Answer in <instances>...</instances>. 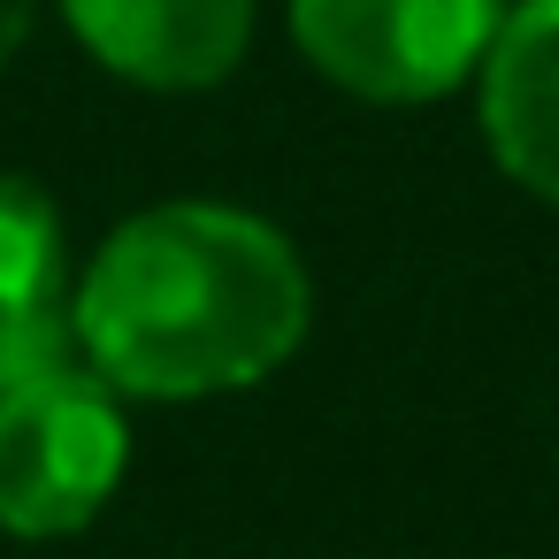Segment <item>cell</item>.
Returning <instances> with one entry per match:
<instances>
[{"instance_id":"cell-2","label":"cell","mask_w":559,"mask_h":559,"mask_svg":"<svg viewBox=\"0 0 559 559\" xmlns=\"http://www.w3.org/2000/svg\"><path fill=\"white\" fill-rule=\"evenodd\" d=\"M131 429L93 368L39 376L0 399V528L78 536L123 483Z\"/></svg>"},{"instance_id":"cell-8","label":"cell","mask_w":559,"mask_h":559,"mask_svg":"<svg viewBox=\"0 0 559 559\" xmlns=\"http://www.w3.org/2000/svg\"><path fill=\"white\" fill-rule=\"evenodd\" d=\"M32 16H39V0H0V70H9L32 39Z\"/></svg>"},{"instance_id":"cell-3","label":"cell","mask_w":559,"mask_h":559,"mask_svg":"<svg viewBox=\"0 0 559 559\" xmlns=\"http://www.w3.org/2000/svg\"><path fill=\"white\" fill-rule=\"evenodd\" d=\"M498 16V0H292V39L330 85L414 108L483 70Z\"/></svg>"},{"instance_id":"cell-6","label":"cell","mask_w":559,"mask_h":559,"mask_svg":"<svg viewBox=\"0 0 559 559\" xmlns=\"http://www.w3.org/2000/svg\"><path fill=\"white\" fill-rule=\"evenodd\" d=\"M70 284V230L62 207L32 177H0V314H62Z\"/></svg>"},{"instance_id":"cell-5","label":"cell","mask_w":559,"mask_h":559,"mask_svg":"<svg viewBox=\"0 0 559 559\" xmlns=\"http://www.w3.org/2000/svg\"><path fill=\"white\" fill-rule=\"evenodd\" d=\"M483 139L498 169L559 207V0H521L498 16V39L475 70Z\"/></svg>"},{"instance_id":"cell-7","label":"cell","mask_w":559,"mask_h":559,"mask_svg":"<svg viewBox=\"0 0 559 559\" xmlns=\"http://www.w3.org/2000/svg\"><path fill=\"white\" fill-rule=\"evenodd\" d=\"M62 368H85L70 307L62 314H0V399L39 376H62Z\"/></svg>"},{"instance_id":"cell-1","label":"cell","mask_w":559,"mask_h":559,"mask_svg":"<svg viewBox=\"0 0 559 559\" xmlns=\"http://www.w3.org/2000/svg\"><path fill=\"white\" fill-rule=\"evenodd\" d=\"M78 353L123 399H215L276 376L314 314L284 230L246 207H146L78 276Z\"/></svg>"},{"instance_id":"cell-4","label":"cell","mask_w":559,"mask_h":559,"mask_svg":"<svg viewBox=\"0 0 559 559\" xmlns=\"http://www.w3.org/2000/svg\"><path fill=\"white\" fill-rule=\"evenodd\" d=\"M78 39L131 85L207 93L253 47V0H62Z\"/></svg>"}]
</instances>
